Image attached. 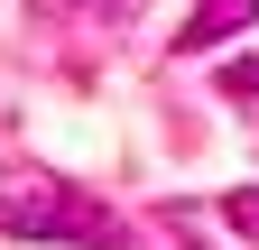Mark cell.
Returning a JSON list of instances; mask_svg holds the SVG:
<instances>
[{
  "mask_svg": "<svg viewBox=\"0 0 259 250\" xmlns=\"http://www.w3.org/2000/svg\"><path fill=\"white\" fill-rule=\"evenodd\" d=\"M0 232H19V241H83V250L120 241V223L83 195V185L37 176V167H0Z\"/></svg>",
  "mask_w": 259,
  "mask_h": 250,
  "instance_id": "6da1fadb",
  "label": "cell"
},
{
  "mask_svg": "<svg viewBox=\"0 0 259 250\" xmlns=\"http://www.w3.org/2000/svg\"><path fill=\"white\" fill-rule=\"evenodd\" d=\"M83 10H102V19H111V10H139V0H83Z\"/></svg>",
  "mask_w": 259,
  "mask_h": 250,
  "instance_id": "5b68a950",
  "label": "cell"
},
{
  "mask_svg": "<svg viewBox=\"0 0 259 250\" xmlns=\"http://www.w3.org/2000/svg\"><path fill=\"white\" fill-rule=\"evenodd\" d=\"M222 93H259V56H250V65H232V74H222Z\"/></svg>",
  "mask_w": 259,
  "mask_h": 250,
  "instance_id": "277c9868",
  "label": "cell"
},
{
  "mask_svg": "<svg viewBox=\"0 0 259 250\" xmlns=\"http://www.w3.org/2000/svg\"><path fill=\"white\" fill-rule=\"evenodd\" d=\"M250 19H259V0H194V19L176 28V47H185V56H204V47H222V37H241Z\"/></svg>",
  "mask_w": 259,
  "mask_h": 250,
  "instance_id": "7a4b0ae2",
  "label": "cell"
},
{
  "mask_svg": "<svg viewBox=\"0 0 259 250\" xmlns=\"http://www.w3.org/2000/svg\"><path fill=\"white\" fill-rule=\"evenodd\" d=\"M232 223H241V232L259 241V195H232Z\"/></svg>",
  "mask_w": 259,
  "mask_h": 250,
  "instance_id": "3957f363",
  "label": "cell"
}]
</instances>
